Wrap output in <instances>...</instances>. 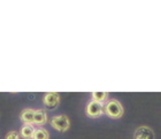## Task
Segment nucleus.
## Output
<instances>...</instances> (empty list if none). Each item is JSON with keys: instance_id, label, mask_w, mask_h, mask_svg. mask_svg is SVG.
Listing matches in <instances>:
<instances>
[{"instance_id": "11", "label": "nucleus", "mask_w": 161, "mask_h": 139, "mask_svg": "<svg viewBox=\"0 0 161 139\" xmlns=\"http://www.w3.org/2000/svg\"><path fill=\"white\" fill-rule=\"evenodd\" d=\"M5 139H20V137H19L17 131H14L13 130V131H9V132L7 133Z\"/></svg>"}, {"instance_id": "2", "label": "nucleus", "mask_w": 161, "mask_h": 139, "mask_svg": "<svg viewBox=\"0 0 161 139\" xmlns=\"http://www.w3.org/2000/svg\"><path fill=\"white\" fill-rule=\"evenodd\" d=\"M51 126L60 132H66L70 126V121L67 115H57L51 119Z\"/></svg>"}, {"instance_id": "8", "label": "nucleus", "mask_w": 161, "mask_h": 139, "mask_svg": "<svg viewBox=\"0 0 161 139\" xmlns=\"http://www.w3.org/2000/svg\"><path fill=\"white\" fill-rule=\"evenodd\" d=\"M35 132V126L32 124H23L21 128V136L24 139H31Z\"/></svg>"}, {"instance_id": "4", "label": "nucleus", "mask_w": 161, "mask_h": 139, "mask_svg": "<svg viewBox=\"0 0 161 139\" xmlns=\"http://www.w3.org/2000/svg\"><path fill=\"white\" fill-rule=\"evenodd\" d=\"M104 114V105L103 104H99V102L94 101V100H91L86 106V115L89 117H99Z\"/></svg>"}, {"instance_id": "7", "label": "nucleus", "mask_w": 161, "mask_h": 139, "mask_svg": "<svg viewBox=\"0 0 161 139\" xmlns=\"http://www.w3.org/2000/svg\"><path fill=\"white\" fill-rule=\"evenodd\" d=\"M34 114H35V109H31V108L23 109L22 113H21V115H20L21 121H22L24 124H32Z\"/></svg>"}, {"instance_id": "3", "label": "nucleus", "mask_w": 161, "mask_h": 139, "mask_svg": "<svg viewBox=\"0 0 161 139\" xmlns=\"http://www.w3.org/2000/svg\"><path fill=\"white\" fill-rule=\"evenodd\" d=\"M43 102L47 109L53 110L60 104V94L58 92H47L43 98Z\"/></svg>"}, {"instance_id": "10", "label": "nucleus", "mask_w": 161, "mask_h": 139, "mask_svg": "<svg viewBox=\"0 0 161 139\" xmlns=\"http://www.w3.org/2000/svg\"><path fill=\"white\" fill-rule=\"evenodd\" d=\"M31 139H50V133L44 128H38V129H35Z\"/></svg>"}, {"instance_id": "9", "label": "nucleus", "mask_w": 161, "mask_h": 139, "mask_svg": "<svg viewBox=\"0 0 161 139\" xmlns=\"http://www.w3.org/2000/svg\"><path fill=\"white\" fill-rule=\"evenodd\" d=\"M92 100L104 105L108 101V92H92Z\"/></svg>"}, {"instance_id": "1", "label": "nucleus", "mask_w": 161, "mask_h": 139, "mask_svg": "<svg viewBox=\"0 0 161 139\" xmlns=\"http://www.w3.org/2000/svg\"><path fill=\"white\" fill-rule=\"evenodd\" d=\"M104 113L111 119H120L123 115V106L116 99H112L105 102Z\"/></svg>"}, {"instance_id": "5", "label": "nucleus", "mask_w": 161, "mask_h": 139, "mask_svg": "<svg viewBox=\"0 0 161 139\" xmlns=\"http://www.w3.org/2000/svg\"><path fill=\"white\" fill-rule=\"evenodd\" d=\"M134 139H155L154 131L146 126H142L136 129Z\"/></svg>"}, {"instance_id": "6", "label": "nucleus", "mask_w": 161, "mask_h": 139, "mask_svg": "<svg viewBox=\"0 0 161 139\" xmlns=\"http://www.w3.org/2000/svg\"><path fill=\"white\" fill-rule=\"evenodd\" d=\"M47 122V114L44 109H37L35 110L34 120H32V124L36 126H44Z\"/></svg>"}]
</instances>
